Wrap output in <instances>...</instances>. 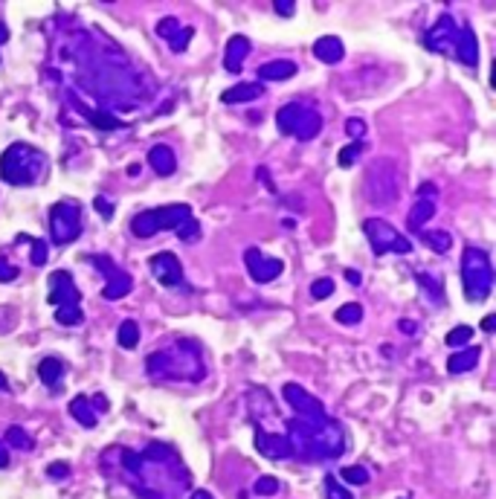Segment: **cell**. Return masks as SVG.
I'll list each match as a JSON object with an SVG mask.
<instances>
[{
	"label": "cell",
	"mask_w": 496,
	"mask_h": 499,
	"mask_svg": "<svg viewBox=\"0 0 496 499\" xmlns=\"http://www.w3.org/2000/svg\"><path fill=\"white\" fill-rule=\"evenodd\" d=\"M119 467L128 476V488L140 499H180L192 488V476L177 450L163 442H151L145 450H116Z\"/></svg>",
	"instance_id": "6da1fadb"
},
{
	"label": "cell",
	"mask_w": 496,
	"mask_h": 499,
	"mask_svg": "<svg viewBox=\"0 0 496 499\" xmlns=\"http://www.w3.org/2000/svg\"><path fill=\"white\" fill-rule=\"evenodd\" d=\"M285 435L293 447V456L305 461H328L346 453V430L334 418H325L320 424L291 418Z\"/></svg>",
	"instance_id": "7a4b0ae2"
},
{
	"label": "cell",
	"mask_w": 496,
	"mask_h": 499,
	"mask_svg": "<svg viewBox=\"0 0 496 499\" xmlns=\"http://www.w3.org/2000/svg\"><path fill=\"white\" fill-rule=\"evenodd\" d=\"M145 371L157 381H186L198 383L206 378L203 349L195 340H174L169 349H160L145 357Z\"/></svg>",
	"instance_id": "3957f363"
},
{
	"label": "cell",
	"mask_w": 496,
	"mask_h": 499,
	"mask_svg": "<svg viewBox=\"0 0 496 499\" xmlns=\"http://www.w3.org/2000/svg\"><path fill=\"white\" fill-rule=\"evenodd\" d=\"M47 172V157L44 151L26 145V142H15L4 151L0 157V177L9 186H35Z\"/></svg>",
	"instance_id": "277c9868"
},
{
	"label": "cell",
	"mask_w": 496,
	"mask_h": 499,
	"mask_svg": "<svg viewBox=\"0 0 496 499\" xmlns=\"http://www.w3.org/2000/svg\"><path fill=\"white\" fill-rule=\"evenodd\" d=\"M493 264L485 250L468 244L461 253V288L468 302H485L493 291Z\"/></svg>",
	"instance_id": "5b68a950"
},
{
	"label": "cell",
	"mask_w": 496,
	"mask_h": 499,
	"mask_svg": "<svg viewBox=\"0 0 496 499\" xmlns=\"http://www.w3.org/2000/svg\"><path fill=\"white\" fill-rule=\"evenodd\" d=\"M189 218H192V209L186 203H169V206H157V209H145V212H137L131 218V232L137 238H151V235H157L163 230L177 232Z\"/></svg>",
	"instance_id": "8992f818"
},
{
	"label": "cell",
	"mask_w": 496,
	"mask_h": 499,
	"mask_svg": "<svg viewBox=\"0 0 496 499\" xmlns=\"http://www.w3.org/2000/svg\"><path fill=\"white\" fill-rule=\"evenodd\" d=\"M276 128L282 131V134H288V137H296L302 142H311L322 131V116L314 108H308V105L288 102V105L278 108V113H276Z\"/></svg>",
	"instance_id": "52a82bcc"
},
{
	"label": "cell",
	"mask_w": 496,
	"mask_h": 499,
	"mask_svg": "<svg viewBox=\"0 0 496 499\" xmlns=\"http://www.w3.org/2000/svg\"><path fill=\"white\" fill-rule=\"evenodd\" d=\"M81 235V209L73 201H58L50 206V241L55 247L73 244Z\"/></svg>",
	"instance_id": "ba28073f"
},
{
	"label": "cell",
	"mask_w": 496,
	"mask_h": 499,
	"mask_svg": "<svg viewBox=\"0 0 496 499\" xmlns=\"http://www.w3.org/2000/svg\"><path fill=\"white\" fill-rule=\"evenodd\" d=\"M363 232H366L371 250H375L378 256H383V253L410 256L412 253V241L400 235L389 221H383V218H366V221H363Z\"/></svg>",
	"instance_id": "9c48e42d"
},
{
	"label": "cell",
	"mask_w": 496,
	"mask_h": 499,
	"mask_svg": "<svg viewBox=\"0 0 496 499\" xmlns=\"http://www.w3.org/2000/svg\"><path fill=\"white\" fill-rule=\"evenodd\" d=\"M398 183H400V174H398L395 163L381 160L366 174V198L371 203H392L398 198Z\"/></svg>",
	"instance_id": "30bf717a"
},
{
	"label": "cell",
	"mask_w": 496,
	"mask_h": 499,
	"mask_svg": "<svg viewBox=\"0 0 496 499\" xmlns=\"http://www.w3.org/2000/svg\"><path fill=\"white\" fill-rule=\"evenodd\" d=\"M282 398L288 400V407H291V410L296 413V418H302V421L320 424V421L331 418V415L325 413V407H322V400L314 398L311 392H308L305 386H299V383H285V386H282Z\"/></svg>",
	"instance_id": "8fae6325"
},
{
	"label": "cell",
	"mask_w": 496,
	"mask_h": 499,
	"mask_svg": "<svg viewBox=\"0 0 496 499\" xmlns=\"http://www.w3.org/2000/svg\"><path fill=\"white\" fill-rule=\"evenodd\" d=\"M90 264L93 267H99L105 273V288H102V299L113 302V299H122L125 293L134 291V279L128 270H122L113 264L111 256H90Z\"/></svg>",
	"instance_id": "7c38bea8"
},
{
	"label": "cell",
	"mask_w": 496,
	"mask_h": 499,
	"mask_svg": "<svg viewBox=\"0 0 496 499\" xmlns=\"http://www.w3.org/2000/svg\"><path fill=\"white\" fill-rule=\"evenodd\" d=\"M47 302H50L55 310H58V308H81V305H79V302H81V293H79L73 276H70L67 270H55V273L50 276V296H47Z\"/></svg>",
	"instance_id": "4fadbf2b"
},
{
	"label": "cell",
	"mask_w": 496,
	"mask_h": 499,
	"mask_svg": "<svg viewBox=\"0 0 496 499\" xmlns=\"http://www.w3.org/2000/svg\"><path fill=\"white\" fill-rule=\"evenodd\" d=\"M244 264H247V273H250L259 285H267L273 282L276 276H282L285 270V262L282 259H273V256H264L259 247H250L244 253Z\"/></svg>",
	"instance_id": "5bb4252c"
},
{
	"label": "cell",
	"mask_w": 496,
	"mask_h": 499,
	"mask_svg": "<svg viewBox=\"0 0 496 499\" xmlns=\"http://www.w3.org/2000/svg\"><path fill=\"white\" fill-rule=\"evenodd\" d=\"M456 35H458V23L453 15H441L436 23L427 29L424 35V47L429 52H450L453 44H456Z\"/></svg>",
	"instance_id": "9a60e30c"
},
{
	"label": "cell",
	"mask_w": 496,
	"mask_h": 499,
	"mask_svg": "<svg viewBox=\"0 0 496 499\" xmlns=\"http://www.w3.org/2000/svg\"><path fill=\"white\" fill-rule=\"evenodd\" d=\"M148 267H151V276L157 279L163 288H180L183 285V264L174 253H157L148 259Z\"/></svg>",
	"instance_id": "2e32d148"
},
{
	"label": "cell",
	"mask_w": 496,
	"mask_h": 499,
	"mask_svg": "<svg viewBox=\"0 0 496 499\" xmlns=\"http://www.w3.org/2000/svg\"><path fill=\"white\" fill-rule=\"evenodd\" d=\"M256 450L264 459H293V447L288 442L285 432H267L261 427H256Z\"/></svg>",
	"instance_id": "e0dca14e"
},
{
	"label": "cell",
	"mask_w": 496,
	"mask_h": 499,
	"mask_svg": "<svg viewBox=\"0 0 496 499\" xmlns=\"http://www.w3.org/2000/svg\"><path fill=\"white\" fill-rule=\"evenodd\" d=\"M453 55L461 61L464 67H473L479 65V44H476V33L473 26H458V35H456V44H453Z\"/></svg>",
	"instance_id": "ac0fdd59"
},
{
	"label": "cell",
	"mask_w": 496,
	"mask_h": 499,
	"mask_svg": "<svg viewBox=\"0 0 496 499\" xmlns=\"http://www.w3.org/2000/svg\"><path fill=\"white\" fill-rule=\"evenodd\" d=\"M250 38H244V35H232L227 41V52H224V67L230 73H241L244 70V61L247 55H250Z\"/></svg>",
	"instance_id": "d6986e66"
},
{
	"label": "cell",
	"mask_w": 496,
	"mask_h": 499,
	"mask_svg": "<svg viewBox=\"0 0 496 499\" xmlns=\"http://www.w3.org/2000/svg\"><path fill=\"white\" fill-rule=\"evenodd\" d=\"M264 96V87L259 82H244V84H235L230 90L221 93V102L224 105H244V102H256Z\"/></svg>",
	"instance_id": "ffe728a7"
},
{
	"label": "cell",
	"mask_w": 496,
	"mask_h": 499,
	"mask_svg": "<svg viewBox=\"0 0 496 499\" xmlns=\"http://www.w3.org/2000/svg\"><path fill=\"white\" fill-rule=\"evenodd\" d=\"M148 166L157 172L160 177H169V174H174V169H177V157H174V151L169 148V145H151L148 148Z\"/></svg>",
	"instance_id": "44dd1931"
},
{
	"label": "cell",
	"mask_w": 496,
	"mask_h": 499,
	"mask_svg": "<svg viewBox=\"0 0 496 499\" xmlns=\"http://www.w3.org/2000/svg\"><path fill=\"white\" fill-rule=\"evenodd\" d=\"M299 73V67L288 58H276V61H267V65L259 67V82H288Z\"/></svg>",
	"instance_id": "7402d4cb"
},
{
	"label": "cell",
	"mask_w": 496,
	"mask_h": 499,
	"mask_svg": "<svg viewBox=\"0 0 496 499\" xmlns=\"http://www.w3.org/2000/svg\"><path fill=\"white\" fill-rule=\"evenodd\" d=\"M64 374H67V369H64V360H61V357H44L38 363V378L50 389H61V383H64Z\"/></svg>",
	"instance_id": "603a6c76"
},
{
	"label": "cell",
	"mask_w": 496,
	"mask_h": 499,
	"mask_svg": "<svg viewBox=\"0 0 496 499\" xmlns=\"http://www.w3.org/2000/svg\"><path fill=\"white\" fill-rule=\"evenodd\" d=\"M314 55L322 61V65H339L343 55H346V47H343V41L334 38V35H322L314 44Z\"/></svg>",
	"instance_id": "cb8c5ba5"
},
{
	"label": "cell",
	"mask_w": 496,
	"mask_h": 499,
	"mask_svg": "<svg viewBox=\"0 0 496 499\" xmlns=\"http://www.w3.org/2000/svg\"><path fill=\"white\" fill-rule=\"evenodd\" d=\"M76 108L81 111V116L93 125V128H99V131H116V128H122V122L116 116H111L108 111H102V108H90L84 102H76Z\"/></svg>",
	"instance_id": "d4e9b609"
},
{
	"label": "cell",
	"mask_w": 496,
	"mask_h": 499,
	"mask_svg": "<svg viewBox=\"0 0 496 499\" xmlns=\"http://www.w3.org/2000/svg\"><path fill=\"white\" fill-rule=\"evenodd\" d=\"M70 415H73V421H79L84 430H93L99 424V415H96V410L90 407V398L87 395H76L73 400H70Z\"/></svg>",
	"instance_id": "484cf974"
},
{
	"label": "cell",
	"mask_w": 496,
	"mask_h": 499,
	"mask_svg": "<svg viewBox=\"0 0 496 499\" xmlns=\"http://www.w3.org/2000/svg\"><path fill=\"white\" fill-rule=\"evenodd\" d=\"M432 215H436V201H429V198L424 201V198H418L415 206H412L410 215H407V227H410L412 232H421Z\"/></svg>",
	"instance_id": "4316f807"
},
{
	"label": "cell",
	"mask_w": 496,
	"mask_h": 499,
	"mask_svg": "<svg viewBox=\"0 0 496 499\" xmlns=\"http://www.w3.org/2000/svg\"><path fill=\"white\" fill-rule=\"evenodd\" d=\"M479 354H482L479 346H470V349H461V352L450 354V360H447V371H450V374H464V371H470V369L479 363Z\"/></svg>",
	"instance_id": "83f0119b"
},
{
	"label": "cell",
	"mask_w": 496,
	"mask_h": 499,
	"mask_svg": "<svg viewBox=\"0 0 496 499\" xmlns=\"http://www.w3.org/2000/svg\"><path fill=\"white\" fill-rule=\"evenodd\" d=\"M418 235H421V241L432 250V253H439V256L450 253V247H453V235H450V230H421Z\"/></svg>",
	"instance_id": "f1b7e54d"
},
{
	"label": "cell",
	"mask_w": 496,
	"mask_h": 499,
	"mask_svg": "<svg viewBox=\"0 0 496 499\" xmlns=\"http://www.w3.org/2000/svg\"><path fill=\"white\" fill-rule=\"evenodd\" d=\"M415 279H418V285L432 296V302H436V305L444 302V285H441V276H436V273H418Z\"/></svg>",
	"instance_id": "f546056e"
},
{
	"label": "cell",
	"mask_w": 496,
	"mask_h": 499,
	"mask_svg": "<svg viewBox=\"0 0 496 499\" xmlns=\"http://www.w3.org/2000/svg\"><path fill=\"white\" fill-rule=\"evenodd\" d=\"M116 342L122 349H137L140 346V325L134 320H125L116 331Z\"/></svg>",
	"instance_id": "4dcf8cb0"
},
{
	"label": "cell",
	"mask_w": 496,
	"mask_h": 499,
	"mask_svg": "<svg viewBox=\"0 0 496 499\" xmlns=\"http://www.w3.org/2000/svg\"><path fill=\"white\" fill-rule=\"evenodd\" d=\"M6 439H9V447H15V450H33V439H29V432L23 430V427H18V424H12L9 430H6Z\"/></svg>",
	"instance_id": "1f68e13d"
},
{
	"label": "cell",
	"mask_w": 496,
	"mask_h": 499,
	"mask_svg": "<svg viewBox=\"0 0 496 499\" xmlns=\"http://www.w3.org/2000/svg\"><path fill=\"white\" fill-rule=\"evenodd\" d=\"M55 323L64 325V328H73V325L84 323V314H81V308H58L55 310Z\"/></svg>",
	"instance_id": "d6a6232c"
},
{
	"label": "cell",
	"mask_w": 496,
	"mask_h": 499,
	"mask_svg": "<svg viewBox=\"0 0 496 499\" xmlns=\"http://www.w3.org/2000/svg\"><path fill=\"white\" fill-rule=\"evenodd\" d=\"M360 320H363V308L357 302H349V305H343L337 310V323L339 325H357Z\"/></svg>",
	"instance_id": "836d02e7"
},
{
	"label": "cell",
	"mask_w": 496,
	"mask_h": 499,
	"mask_svg": "<svg viewBox=\"0 0 496 499\" xmlns=\"http://www.w3.org/2000/svg\"><path fill=\"white\" fill-rule=\"evenodd\" d=\"M360 154H363V142H349V145L339 148V154H337V163L343 166V169H351V166L357 163Z\"/></svg>",
	"instance_id": "e575fe53"
},
{
	"label": "cell",
	"mask_w": 496,
	"mask_h": 499,
	"mask_svg": "<svg viewBox=\"0 0 496 499\" xmlns=\"http://www.w3.org/2000/svg\"><path fill=\"white\" fill-rule=\"evenodd\" d=\"M473 340V328L470 325H456L450 334H447V346H453V349H458V346H468V342Z\"/></svg>",
	"instance_id": "d590c367"
},
{
	"label": "cell",
	"mask_w": 496,
	"mask_h": 499,
	"mask_svg": "<svg viewBox=\"0 0 496 499\" xmlns=\"http://www.w3.org/2000/svg\"><path fill=\"white\" fill-rule=\"evenodd\" d=\"M47 259H50V247H47V241L33 238V244H29V262H33L35 267H44Z\"/></svg>",
	"instance_id": "8d00e7d4"
},
{
	"label": "cell",
	"mask_w": 496,
	"mask_h": 499,
	"mask_svg": "<svg viewBox=\"0 0 496 499\" xmlns=\"http://www.w3.org/2000/svg\"><path fill=\"white\" fill-rule=\"evenodd\" d=\"M253 490H256L259 496H276L278 490H282V482H278L276 476H259L256 485H253Z\"/></svg>",
	"instance_id": "74e56055"
},
{
	"label": "cell",
	"mask_w": 496,
	"mask_h": 499,
	"mask_svg": "<svg viewBox=\"0 0 496 499\" xmlns=\"http://www.w3.org/2000/svg\"><path fill=\"white\" fill-rule=\"evenodd\" d=\"M339 476H343L349 485H366L368 482V471H366V467H360V464L343 467V473H339Z\"/></svg>",
	"instance_id": "f35d334b"
},
{
	"label": "cell",
	"mask_w": 496,
	"mask_h": 499,
	"mask_svg": "<svg viewBox=\"0 0 496 499\" xmlns=\"http://www.w3.org/2000/svg\"><path fill=\"white\" fill-rule=\"evenodd\" d=\"M174 235H177L180 241H186V244H189V241H198V238H201V224L195 221V218H189V221H186Z\"/></svg>",
	"instance_id": "ab89813d"
},
{
	"label": "cell",
	"mask_w": 496,
	"mask_h": 499,
	"mask_svg": "<svg viewBox=\"0 0 496 499\" xmlns=\"http://www.w3.org/2000/svg\"><path fill=\"white\" fill-rule=\"evenodd\" d=\"M331 293H334V279H328V276L317 279L311 285V299H328Z\"/></svg>",
	"instance_id": "60d3db41"
},
{
	"label": "cell",
	"mask_w": 496,
	"mask_h": 499,
	"mask_svg": "<svg viewBox=\"0 0 496 499\" xmlns=\"http://www.w3.org/2000/svg\"><path fill=\"white\" fill-rule=\"evenodd\" d=\"M192 35H195V29L192 26H180V33L169 41V47L174 50V52H183L186 47H189V41H192Z\"/></svg>",
	"instance_id": "b9f144b4"
},
{
	"label": "cell",
	"mask_w": 496,
	"mask_h": 499,
	"mask_svg": "<svg viewBox=\"0 0 496 499\" xmlns=\"http://www.w3.org/2000/svg\"><path fill=\"white\" fill-rule=\"evenodd\" d=\"M325 496H328V499H354L334 476H325Z\"/></svg>",
	"instance_id": "7bdbcfd3"
},
{
	"label": "cell",
	"mask_w": 496,
	"mask_h": 499,
	"mask_svg": "<svg viewBox=\"0 0 496 499\" xmlns=\"http://www.w3.org/2000/svg\"><path fill=\"white\" fill-rule=\"evenodd\" d=\"M177 33H180V21H177V18H163V21L157 23V35L166 38V41H171Z\"/></svg>",
	"instance_id": "ee69618b"
},
{
	"label": "cell",
	"mask_w": 496,
	"mask_h": 499,
	"mask_svg": "<svg viewBox=\"0 0 496 499\" xmlns=\"http://www.w3.org/2000/svg\"><path fill=\"white\" fill-rule=\"evenodd\" d=\"M346 134L351 137V142H360V137L366 134V122H363V119H357V116L346 119Z\"/></svg>",
	"instance_id": "f6af8a7d"
},
{
	"label": "cell",
	"mask_w": 496,
	"mask_h": 499,
	"mask_svg": "<svg viewBox=\"0 0 496 499\" xmlns=\"http://www.w3.org/2000/svg\"><path fill=\"white\" fill-rule=\"evenodd\" d=\"M15 279H18V267L0 256V282H15Z\"/></svg>",
	"instance_id": "bcb514c9"
},
{
	"label": "cell",
	"mask_w": 496,
	"mask_h": 499,
	"mask_svg": "<svg viewBox=\"0 0 496 499\" xmlns=\"http://www.w3.org/2000/svg\"><path fill=\"white\" fill-rule=\"evenodd\" d=\"M47 476H50V479H67V476H70V464H64V461L50 464V467H47Z\"/></svg>",
	"instance_id": "7dc6e473"
},
{
	"label": "cell",
	"mask_w": 496,
	"mask_h": 499,
	"mask_svg": "<svg viewBox=\"0 0 496 499\" xmlns=\"http://www.w3.org/2000/svg\"><path fill=\"white\" fill-rule=\"evenodd\" d=\"M93 206H96V212L105 218V221H111V218H113V206H111V201H108V198H102V195H99L96 201H93Z\"/></svg>",
	"instance_id": "c3c4849f"
},
{
	"label": "cell",
	"mask_w": 496,
	"mask_h": 499,
	"mask_svg": "<svg viewBox=\"0 0 496 499\" xmlns=\"http://www.w3.org/2000/svg\"><path fill=\"white\" fill-rule=\"evenodd\" d=\"M273 9H276V15H282V18H291L293 12H296V4H285V0H278V4H273Z\"/></svg>",
	"instance_id": "681fc988"
},
{
	"label": "cell",
	"mask_w": 496,
	"mask_h": 499,
	"mask_svg": "<svg viewBox=\"0 0 496 499\" xmlns=\"http://www.w3.org/2000/svg\"><path fill=\"white\" fill-rule=\"evenodd\" d=\"M90 407H93V410H96V415H102V413H108V398H105V395L99 392L96 398H90Z\"/></svg>",
	"instance_id": "f907efd6"
},
{
	"label": "cell",
	"mask_w": 496,
	"mask_h": 499,
	"mask_svg": "<svg viewBox=\"0 0 496 499\" xmlns=\"http://www.w3.org/2000/svg\"><path fill=\"white\" fill-rule=\"evenodd\" d=\"M4 467H9V447H6V442H0V471Z\"/></svg>",
	"instance_id": "816d5d0a"
},
{
	"label": "cell",
	"mask_w": 496,
	"mask_h": 499,
	"mask_svg": "<svg viewBox=\"0 0 496 499\" xmlns=\"http://www.w3.org/2000/svg\"><path fill=\"white\" fill-rule=\"evenodd\" d=\"M424 195H429V201H432V198H436V186H432V183L418 186V198H424Z\"/></svg>",
	"instance_id": "f5cc1de1"
},
{
	"label": "cell",
	"mask_w": 496,
	"mask_h": 499,
	"mask_svg": "<svg viewBox=\"0 0 496 499\" xmlns=\"http://www.w3.org/2000/svg\"><path fill=\"white\" fill-rule=\"evenodd\" d=\"M398 328L404 331V334H415V323H412V320H400V323H398Z\"/></svg>",
	"instance_id": "db71d44e"
},
{
	"label": "cell",
	"mask_w": 496,
	"mask_h": 499,
	"mask_svg": "<svg viewBox=\"0 0 496 499\" xmlns=\"http://www.w3.org/2000/svg\"><path fill=\"white\" fill-rule=\"evenodd\" d=\"M493 328H496V317H493V314H487V317L482 320V331H487V334H490Z\"/></svg>",
	"instance_id": "11a10c76"
},
{
	"label": "cell",
	"mask_w": 496,
	"mask_h": 499,
	"mask_svg": "<svg viewBox=\"0 0 496 499\" xmlns=\"http://www.w3.org/2000/svg\"><path fill=\"white\" fill-rule=\"evenodd\" d=\"M346 279H349V285H360L363 282V276L357 270H346Z\"/></svg>",
	"instance_id": "9f6ffc18"
},
{
	"label": "cell",
	"mask_w": 496,
	"mask_h": 499,
	"mask_svg": "<svg viewBox=\"0 0 496 499\" xmlns=\"http://www.w3.org/2000/svg\"><path fill=\"white\" fill-rule=\"evenodd\" d=\"M189 499H215V496H212L209 490H201V488H198V490H192V493H189Z\"/></svg>",
	"instance_id": "6f0895ef"
},
{
	"label": "cell",
	"mask_w": 496,
	"mask_h": 499,
	"mask_svg": "<svg viewBox=\"0 0 496 499\" xmlns=\"http://www.w3.org/2000/svg\"><path fill=\"white\" fill-rule=\"evenodd\" d=\"M6 41H9V26L0 21V44H6Z\"/></svg>",
	"instance_id": "680465c9"
},
{
	"label": "cell",
	"mask_w": 496,
	"mask_h": 499,
	"mask_svg": "<svg viewBox=\"0 0 496 499\" xmlns=\"http://www.w3.org/2000/svg\"><path fill=\"white\" fill-rule=\"evenodd\" d=\"M6 386H9V381H6V374L0 371V389H6Z\"/></svg>",
	"instance_id": "91938a15"
}]
</instances>
